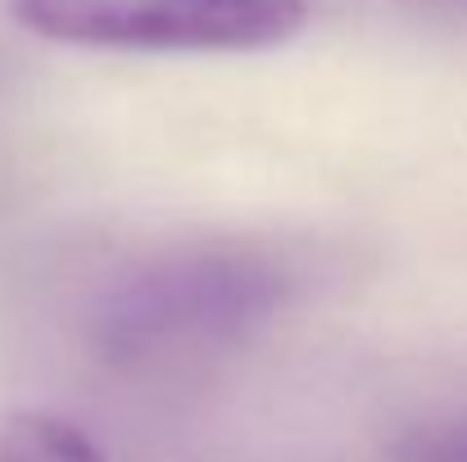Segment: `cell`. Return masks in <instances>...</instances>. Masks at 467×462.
<instances>
[{
    "label": "cell",
    "instance_id": "cell-1",
    "mask_svg": "<svg viewBox=\"0 0 467 462\" xmlns=\"http://www.w3.org/2000/svg\"><path fill=\"white\" fill-rule=\"evenodd\" d=\"M286 295L291 277L264 250H177L105 295L91 340L114 367H182L245 340Z\"/></svg>",
    "mask_w": 467,
    "mask_h": 462
},
{
    "label": "cell",
    "instance_id": "cell-2",
    "mask_svg": "<svg viewBox=\"0 0 467 462\" xmlns=\"http://www.w3.org/2000/svg\"><path fill=\"white\" fill-rule=\"evenodd\" d=\"M32 36L96 50L245 55L300 36L305 0H5Z\"/></svg>",
    "mask_w": 467,
    "mask_h": 462
},
{
    "label": "cell",
    "instance_id": "cell-3",
    "mask_svg": "<svg viewBox=\"0 0 467 462\" xmlns=\"http://www.w3.org/2000/svg\"><path fill=\"white\" fill-rule=\"evenodd\" d=\"M0 462H105L100 449L64 417L0 413Z\"/></svg>",
    "mask_w": 467,
    "mask_h": 462
},
{
    "label": "cell",
    "instance_id": "cell-4",
    "mask_svg": "<svg viewBox=\"0 0 467 462\" xmlns=\"http://www.w3.org/2000/svg\"><path fill=\"white\" fill-rule=\"evenodd\" d=\"M390 462H467V417L413 426L395 440Z\"/></svg>",
    "mask_w": 467,
    "mask_h": 462
}]
</instances>
